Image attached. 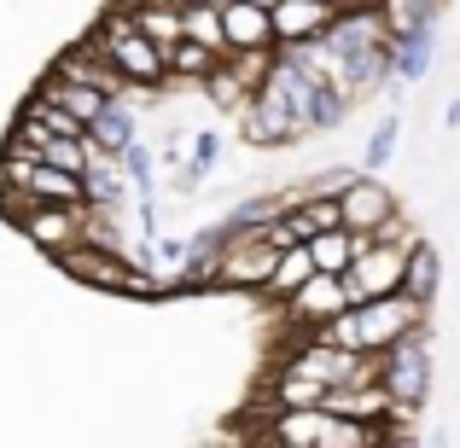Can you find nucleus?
Returning a JSON list of instances; mask_svg holds the SVG:
<instances>
[{
	"instance_id": "31",
	"label": "nucleus",
	"mask_w": 460,
	"mask_h": 448,
	"mask_svg": "<svg viewBox=\"0 0 460 448\" xmlns=\"http://www.w3.org/2000/svg\"><path fill=\"white\" fill-rule=\"evenodd\" d=\"M23 111H30V117H35V123H41L53 140H82V123H76V117H65L58 105H47L41 93H30V100H23Z\"/></svg>"
},
{
	"instance_id": "14",
	"label": "nucleus",
	"mask_w": 460,
	"mask_h": 448,
	"mask_svg": "<svg viewBox=\"0 0 460 448\" xmlns=\"http://www.w3.org/2000/svg\"><path fill=\"white\" fill-rule=\"evenodd\" d=\"M438 58V23H414V30L391 35V82H420Z\"/></svg>"
},
{
	"instance_id": "36",
	"label": "nucleus",
	"mask_w": 460,
	"mask_h": 448,
	"mask_svg": "<svg viewBox=\"0 0 460 448\" xmlns=\"http://www.w3.org/2000/svg\"><path fill=\"white\" fill-rule=\"evenodd\" d=\"M443 123H449V128H460V93L449 100V111H443Z\"/></svg>"
},
{
	"instance_id": "22",
	"label": "nucleus",
	"mask_w": 460,
	"mask_h": 448,
	"mask_svg": "<svg viewBox=\"0 0 460 448\" xmlns=\"http://www.w3.org/2000/svg\"><path fill=\"white\" fill-rule=\"evenodd\" d=\"M314 274V262H309V245H292V250H274V268H269V280H262V303H286Z\"/></svg>"
},
{
	"instance_id": "2",
	"label": "nucleus",
	"mask_w": 460,
	"mask_h": 448,
	"mask_svg": "<svg viewBox=\"0 0 460 448\" xmlns=\"http://www.w3.org/2000/svg\"><path fill=\"white\" fill-rule=\"evenodd\" d=\"M426 314L431 309H420L408 292H391V297H379V303H356V309H344L338 321H326L321 338H326V344H338V349H356V356H385V349L402 344L408 332H420Z\"/></svg>"
},
{
	"instance_id": "11",
	"label": "nucleus",
	"mask_w": 460,
	"mask_h": 448,
	"mask_svg": "<svg viewBox=\"0 0 460 448\" xmlns=\"http://www.w3.org/2000/svg\"><path fill=\"white\" fill-rule=\"evenodd\" d=\"M326 23H332V12H326L321 0H274V6H269L274 53H286V47H304V41H321Z\"/></svg>"
},
{
	"instance_id": "25",
	"label": "nucleus",
	"mask_w": 460,
	"mask_h": 448,
	"mask_svg": "<svg viewBox=\"0 0 460 448\" xmlns=\"http://www.w3.org/2000/svg\"><path fill=\"white\" fill-rule=\"evenodd\" d=\"M373 12L385 18V30H414V23H438L443 18V0H373Z\"/></svg>"
},
{
	"instance_id": "3",
	"label": "nucleus",
	"mask_w": 460,
	"mask_h": 448,
	"mask_svg": "<svg viewBox=\"0 0 460 448\" xmlns=\"http://www.w3.org/2000/svg\"><path fill=\"white\" fill-rule=\"evenodd\" d=\"M373 379H379V391L391 402L426 408V396H431V326H420L402 344H391L385 356H373Z\"/></svg>"
},
{
	"instance_id": "20",
	"label": "nucleus",
	"mask_w": 460,
	"mask_h": 448,
	"mask_svg": "<svg viewBox=\"0 0 460 448\" xmlns=\"http://www.w3.org/2000/svg\"><path fill=\"white\" fill-rule=\"evenodd\" d=\"M367 245H373L367 233L332 227V233H314V239H309V262H314V274H344V268H349V262H356Z\"/></svg>"
},
{
	"instance_id": "29",
	"label": "nucleus",
	"mask_w": 460,
	"mask_h": 448,
	"mask_svg": "<svg viewBox=\"0 0 460 448\" xmlns=\"http://www.w3.org/2000/svg\"><path fill=\"white\" fill-rule=\"evenodd\" d=\"M88 140H47L41 146V163L47 169H58V175H76L82 180V169H88Z\"/></svg>"
},
{
	"instance_id": "40",
	"label": "nucleus",
	"mask_w": 460,
	"mask_h": 448,
	"mask_svg": "<svg viewBox=\"0 0 460 448\" xmlns=\"http://www.w3.org/2000/svg\"><path fill=\"white\" fill-rule=\"evenodd\" d=\"M367 6H373V0H367Z\"/></svg>"
},
{
	"instance_id": "35",
	"label": "nucleus",
	"mask_w": 460,
	"mask_h": 448,
	"mask_svg": "<svg viewBox=\"0 0 460 448\" xmlns=\"http://www.w3.org/2000/svg\"><path fill=\"white\" fill-rule=\"evenodd\" d=\"M326 12H349V6H367V0H321Z\"/></svg>"
},
{
	"instance_id": "38",
	"label": "nucleus",
	"mask_w": 460,
	"mask_h": 448,
	"mask_svg": "<svg viewBox=\"0 0 460 448\" xmlns=\"http://www.w3.org/2000/svg\"><path fill=\"white\" fill-rule=\"evenodd\" d=\"M187 6H227V0H187Z\"/></svg>"
},
{
	"instance_id": "23",
	"label": "nucleus",
	"mask_w": 460,
	"mask_h": 448,
	"mask_svg": "<svg viewBox=\"0 0 460 448\" xmlns=\"http://www.w3.org/2000/svg\"><path fill=\"white\" fill-rule=\"evenodd\" d=\"M292 198H297V192H257V198L234 204V210L222 215V233H227V239H234V233H257V227H269Z\"/></svg>"
},
{
	"instance_id": "24",
	"label": "nucleus",
	"mask_w": 460,
	"mask_h": 448,
	"mask_svg": "<svg viewBox=\"0 0 460 448\" xmlns=\"http://www.w3.org/2000/svg\"><path fill=\"white\" fill-rule=\"evenodd\" d=\"M117 169H123V180H128L135 198H157V157H152L146 140H128V146L117 152Z\"/></svg>"
},
{
	"instance_id": "7",
	"label": "nucleus",
	"mask_w": 460,
	"mask_h": 448,
	"mask_svg": "<svg viewBox=\"0 0 460 448\" xmlns=\"http://www.w3.org/2000/svg\"><path fill=\"white\" fill-rule=\"evenodd\" d=\"M274 309H280V321L292 326V332H321V326L338 321L349 303H344V285H338V274H309V280L297 285L286 303H274Z\"/></svg>"
},
{
	"instance_id": "15",
	"label": "nucleus",
	"mask_w": 460,
	"mask_h": 448,
	"mask_svg": "<svg viewBox=\"0 0 460 448\" xmlns=\"http://www.w3.org/2000/svg\"><path fill=\"white\" fill-rule=\"evenodd\" d=\"M82 140H88V152H93V157H117V152L128 146V140H140L128 100H111V105H105V111L93 117L88 128H82Z\"/></svg>"
},
{
	"instance_id": "6",
	"label": "nucleus",
	"mask_w": 460,
	"mask_h": 448,
	"mask_svg": "<svg viewBox=\"0 0 460 448\" xmlns=\"http://www.w3.org/2000/svg\"><path fill=\"white\" fill-rule=\"evenodd\" d=\"M239 135L251 140V146H269V152H286L304 140V128H297V117L286 111V100L269 88V82H257L245 100V111H239Z\"/></svg>"
},
{
	"instance_id": "30",
	"label": "nucleus",
	"mask_w": 460,
	"mask_h": 448,
	"mask_svg": "<svg viewBox=\"0 0 460 448\" xmlns=\"http://www.w3.org/2000/svg\"><path fill=\"white\" fill-rule=\"evenodd\" d=\"M373 431H379V426H356V419H332V414H326V426H321V437H314V448H367Z\"/></svg>"
},
{
	"instance_id": "17",
	"label": "nucleus",
	"mask_w": 460,
	"mask_h": 448,
	"mask_svg": "<svg viewBox=\"0 0 460 448\" xmlns=\"http://www.w3.org/2000/svg\"><path fill=\"white\" fill-rule=\"evenodd\" d=\"M82 204L88 210H123L128 204V180L117 169V157H88V169H82Z\"/></svg>"
},
{
	"instance_id": "34",
	"label": "nucleus",
	"mask_w": 460,
	"mask_h": 448,
	"mask_svg": "<svg viewBox=\"0 0 460 448\" xmlns=\"http://www.w3.org/2000/svg\"><path fill=\"white\" fill-rule=\"evenodd\" d=\"M367 448H420V437H414V431H385V426H379Z\"/></svg>"
},
{
	"instance_id": "21",
	"label": "nucleus",
	"mask_w": 460,
	"mask_h": 448,
	"mask_svg": "<svg viewBox=\"0 0 460 448\" xmlns=\"http://www.w3.org/2000/svg\"><path fill=\"white\" fill-rule=\"evenodd\" d=\"M438 285H443V262H438V250H431L426 239H414V245H408V262H402V292L414 297L420 309H431Z\"/></svg>"
},
{
	"instance_id": "37",
	"label": "nucleus",
	"mask_w": 460,
	"mask_h": 448,
	"mask_svg": "<svg viewBox=\"0 0 460 448\" xmlns=\"http://www.w3.org/2000/svg\"><path fill=\"white\" fill-rule=\"evenodd\" d=\"M420 448H449V437H431V443H420Z\"/></svg>"
},
{
	"instance_id": "1",
	"label": "nucleus",
	"mask_w": 460,
	"mask_h": 448,
	"mask_svg": "<svg viewBox=\"0 0 460 448\" xmlns=\"http://www.w3.org/2000/svg\"><path fill=\"white\" fill-rule=\"evenodd\" d=\"M82 41H88L93 53H100L105 65L128 82V93H135V100H157V93H164V47H152L146 35H140V23L128 18L123 0H111V6H105ZM135 100H128V105H135Z\"/></svg>"
},
{
	"instance_id": "8",
	"label": "nucleus",
	"mask_w": 460,
	"mask_h": 448,
	"mask_svg": "<svg viewBox=\"0 0 460 448\" xmlns=\"http://www.w3.org/2000/svg\"><path fill=\"white\" fill-rule=\"evenodd\" d=\"M12 227H18L41 257L58 262L65 250L82 245V204H76V210H65V204H30L23 215H12Z\"/></svg>"
},
{
	"instance_id": "4",
	"label": "nucleus",
	"mask_w": 460,
	"mask_h": 448,
	"mask_svg": "<svg viewBox=\"0 0 460 448\" xmlns=\"http://www.w3.org/2000/svg\"><path fill=\"white\" fill-rule=\"evenodd\" d=\"M402 262H408L402 245H367L344 274H338V285H344V303L356 309V303H379V297L402 292Z\"/></svg>"
},
{
	"instance_id": "33",
	"label": "nucleus",
	"mask_w": 460,
	"mask_h": 448,
	"mask_svg": "<svg viewBox=\"0 0 460 448\" xmlns=\"http://www.w3.org/2000/svg\"><path fill=\"white\" fill-rule=\"evenodd\" d=\"M349 180H356V169H326V175H309L304 180V192H309V198H338Z\"/></svg>"
},
{
	"instance_id": "5",
	"label": "nucleus",
	"mask_w": 460,
	"mask_h": 448,
	"mask_svg": "<svg viewBox=\"0 0 460 448\" xmlns=\"http://www.w3.org/2000/svg\"><path fill=\"white\" fill-rule=\"evenodd\" d=\"M274 268V245L262 233H234L222 250H216V292H262Z\"/></svg>"
},
{
	"instance_id": "39",
	"label": "nucleus",
	"mask_w": 460,
	"mask_h": 448,
	"mask_svg": "<svg viewBox=\"0 0 460 448\" xmlns=\"http://www.w3.org/2000/svg\"><path fill=\"white\" fill-rule=\"evenodd\" d=\"M245 6H262V12H269V6H274V0H245Z\"/></svg>"
},
{
	"instance_id": "12",
	"label": "nucleus",
	"mask_w": 460,
	"mask_h": 448,
	"mask_svg": "<svg viewBox=\"0 0 460 448\" xmlns=\"http://www.w3.org/2000/svg\"><path fill=\"white\" fill-rule=\"evenodd\" d=\"M227 53H274L269 12L245 6V0H227V6H222V58Z\"/></svg>"
},
{
	"instance_id": "19",
	"label": "nucleus",
	"mask_w": 460,
	"mask_h": 448,
	"mask_svg": "<svg viewBox=\"0 0 460 448\" xmlns=\"http://www.w3.org/2000/svg\"><path fill=\"white\" fill-rule=\"evenodd\" d=\"M262 396H269V414H297V408H321V396H326V391L280 361V367L269 373V384H262Z\"/></svg>"
},
{
	"instance_id": "10",
	"label": "nucleus",
	"mask_w": 460,
	"mask_h": 448,
	"mask_svg": "<svg viewBox=\"0 0 460 448\" xmlns=\"http://www.w3.org/2000/svg\"><path fill=\"white\" fill-rule=\"evenodd\" d=\"M47 70H53V76H65V82H82V88H93V93H100V100H135V93H128V82L117 76V70L105 65V58L93 53L88 41L65 47V53H58V58H53V65H47Z\"/></svg>"
},
{
	"instance_id": "27",
	"label": "nucleus",
	"mask_w": 460,
	"mask_h": 448,
	"mask_svg": "<svg viewBox=\"0 0 460 448\" xmlns=\"http://www.w3.org/2000/svg\"><path fill=\"white\" fill-rule=\"evenodd\" d=\"M396 140H402V117H385V123L367 135V152H361V175H379V169L396 157Z\"/></svg>"
},
{
	"instance_id": "13",
	"label": "nucleus",
	"mask_w": 460,
	"mask_h": 448,
	"mask_svg": "<svg viewBox=\"0 0 460 448\" xmlns=\"http://www.w3.org/2000/svg\"><path fill=\"white\" fill-rule=\"evenodd\" d=\"M385 408H391V396L379 391V379H361V384H332V391L321 396V414L332 419H356V426H379Z\"/></svg>"
},
{
	"instance_id": "9",
	"label": "nucleus",
	"mask_w": 460,
	"mask_h": 448,
	"mask_svg": "<svg viewBox=\"0 0 460 448\" xmlns=\"http://www.w3.org/2000/svg\"><path fill=\"white\" fill-rule=\"evenodd\" d=\"M396 210H402V204H396V192L385 187L379 175H361V169H356V180L338 192V222H344L349 233H373V227L391 222Z\"/></svg>"
},
{
	"instance_id": "28",
	"label": "nucleus",
	"mask_w": 460,
	"mask_h": 448,
	"mask_svg": "<svg viewBox=\"0 0 460 448\" xmlns=\"http://www.w3.org/2000/svg\"><path fill=\"white\" fill-rule=\"evenodd\" d=\"M204 93H210V100L222 105L227 117H239V111H245V100H251V88H245V82H239V76H234L227 65H216V70H210V82H204Z\"/></svg>"
},
{
	"instance_id": "16",
	"label": "nucleus",
	"mask_w": 460,
	"mask_h": 448,
	"mask_svg": "<svg viewBox=\"0 0 460 448\" xmlns=\"http://www.w3.org/2000/svg\"><path fill=\"white\" fill-rule=\"evenodd\" d=\"M216 65H222V58H216L210 47H199V41L164 47V93H169V88H204Z\"/></svg>"
},
{
	"instance_id": "26",
	"label": "nucleus",
	"mask_w": 460,
	"mask_h": 448,
	"mask_svg": "<svg viewBox=\"0 0 460 448\" xmlns=\"http://www.w3.org/2000/svg\"><path fill=\"white\" fill-rule=\"evenodd\" d=\"M181 41H199L222 58V6H181Z\"/></svg>"
},
{
	"instance_id": "32",
	"label": "nucleus",
	"mask_w": 460,
	"mask_h": 448,
	"mask_svg": "<svg viewBox=\"0 0 460 448\" xmlns=\"http://www.w3.org/2000/svg\"><path fill=\"white\" fill-rule=\"evenodd\" d=\"M269 58H274V53H227V58H222V65H227V70H234V76H239V82H245V88H257V82H262V76H269Z\"/></svg>"
},
{
	"instance_id": "18",
	"label": "nucleus",
	"mask_w": 460,
	"mask_h": 448,
	"mask_svg": "<svg viewBox=\"0 0 460 448\" xmlns=\"http://www.w3.org/2000/svg\"><path fill=\"white\" fill-rule=\"evenodd\" d=\"M35 93H41L47 105H58V111H65V117H76L82 128H88L93 117H100L105 105H111V100H100V93H93V88H82V82H65V76H53V70H47V76L35 82Z\"/></svg>"
}]
</instances>
